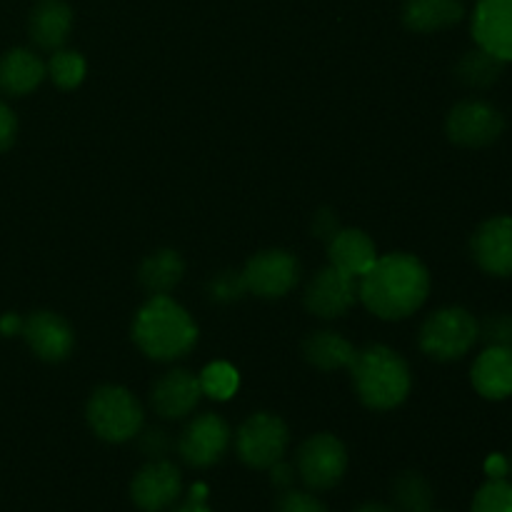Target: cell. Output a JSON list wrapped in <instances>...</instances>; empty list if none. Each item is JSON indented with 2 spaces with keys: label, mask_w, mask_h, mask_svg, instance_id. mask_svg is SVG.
<instances>
[{
  "label": "cell",
  "mask_w": 512,
  "mask_h": 512,
  "mask_svg": "<svg viewBox=\"0 0 512 512\" xmlns=\"http://www.w3.org/2000/svg\"><path fill=\"white\" fill-rule=\"evenodd\" d=\"M205 498H208L205 485H195V488L190 490V498L185 500L183 505H178L173 512H213L208 508V503H205Z\"/></svg>",
  "instance_id": "34"
},
{
  "label": "cell",
  "mask_w": 512,
  "mask_h": 512,
  "mask_svg": "<svg viewBox=\"0 0 512 512\" xmlns=\"http://www.w3.org/2000/svg\"><path fill=\"white\" fill-rule=\"evenodd\" d=\"M133 340L150 360L185 358L198 343V325L188 310L168 295H150L133 320Z\"/></svg>",
  "instance_id": "2"
},
{
  "label": "cell",
  "mask_w": 512,
  "mask_h": 512,
  "mask_svg": "<svg viewBox=\"0 0 512 512\" xmlns=\"http://www.w3.org/2000/svg\"><path fill=\"white\" fill-rule=\"evenodd\" d=\"M303 300L305 308L318 318H343L358 300V278L328 265L313 275V280L305 288Z\"/></svg>",
  "instance_id": "11"
},
{
  "label": "cell",
  "mask_w": 512,
  "mask_h": 512,
  "mask_svg": "<svg viewBox=\"0 0 512 512\" xmlns=\"http://www.w3.org/2000/svg\"><path fill=\"white\" fill-rule=\"evenodd\" d=\"M230 445V425L220 415L203 413L185 425L178 438V453L190 468H210Z\"/></svg>",
  "instance_id": "10"
},
{
  "label": "cell",
  "mask_w": 512,
  "mask_h": 512,
  "mask_svg": "<svg viewBox=\"0 0 512 512\" xmlns=\"http://www.w3.org/2000/svg\"><path fill=\"white\" fill-rule=\"evenodd\" d=\"M90 430L105 443H128L143 428V408L130 390L103 385L93 390L85 408Z\"/></svg>",
  "instance_id": "5"
},
{
  "label": "cell",
  "mask_w": 512,
  "mask_h": 512,
  "mask_svg": "<svg viewBox=\"0 0 512 512\" xmlns=\"http://www.w3.org/2000/svg\"><path fill=\"white\" fill-rule=\"evenodd\" d=\"M270 473H273V483L275 485H280V488H288L290 485V480H293V470H290V465H285L283 460H280V463H275L273 468H270Z\"/></svg>",
  "instance_id": "37"
},
{
  "label": "cell",
  "mask_w": 512,
  "mask_h": 512,
  "mask_svg": "<svg viewBox=\"0 0 512 512\" xmlns=\"http://www.w3.org/2000/svg\"><path fill=\"white\" fill-rule=\"evenodd\" d=\"M203 395L215 400H228L238 390V370L228 363H213L198 375Z\"/></svg>",
  "instance_id": "27"
},
{
  "label": "cell",
  "mask_w": 512,
  "mask_h": 512,
  "mask_svg": "<svg viewBox=\"0 0 512 512\" xmlns=\"http://www.w3.org/2000/svg\"><path fill=\"white\" fill-rule=\"evenodd\" d=\"M353 512H398V510L390 508V505H383V503H365V505H360V508L353 510Z\"/></svg>",
  "instance_id": "39"
},
{
  "label": "cell",
  "mask_w": 512,
  "mask_h": 512,
  "mask_svg": "<svg viewBox=\"0 0 512 512\" xmlns=\"http://www.w3.org/2000/svg\"><path fill=\"white\" fill-rule=\"evenodd\" d=\"M45 70H48L50 80H53L58 88L73 90L85 80V70H88V65H85V58L80 53L60 48V50H53Z\"/></svg>",
  "instance_id": "26"
},
{
  "label": "cell",
  "mask_w": 512,
  "mask_h": 512,
  "mask_svg": "<svg viewBox=\"0 0 512 512\" xmlns=\"http://www.w3.org/2000/svg\"><path fill=\"white\" fill-rule=\"evenodd\" d=\"M203 398L200 378L185 368L168 370L163 378L155 380L150 390V405L165 420H180L193 413Z\"/></svg>",
  "instance_id": "16"
},
{
  "label": "cell",
  "mask_w": 512,
  "mask_h": 512,
  "mask_svg": "<svg viewBox=\"0 0 512 512\" xmlns=\"http://www.w3.org/2000/svg\"><path fill=\"white\" fill-rule=\"evenodd\" d=\"M465 18L463 0H405L403 23L413 33H438Z\"/></svg>",
  "instance_id": "21"
},
{
  "label": "cell",
  "mask_w": 512,
  "mask_h": 512,
  "mask_svg": "<svg viewBox=\"0 0 512 512\" xmlns=\"http://www.w3.org/2000/svg\"><path fill=\"white\" fill-rule=\"evenodd\" d=\"M183 493V475L168 460H150L135 473L130 483V498L143 512L168 510Z\"/></svg>",
  "instance_id": "13"
},
{
  "label": "cell",
  "mask_w": 512,
  "mask_h": 512,
  "mask_svg": "<svg viewBox=\"0 0 512 512\" xmlns=\"http://www.w3.org/2000/svg\"><path fill=\"white\" fill-rule=\"evenodd\" d=\"M505 115L488 100L468 98L450 108L445 133L460 148H485L503 135Z\"/></svg>",
  "instance_id": "7"
},
{
  "label": "cell",
  "mask_w": 512,
  "mask_h": 512,
  "mask_svg": "<svg viewBox=\"0 0 512 512\" xmlns=\"http://www.w3.org/2000/svg\"><path fill=\"white\" fill-rule=\"evenodd\" d=\"M45 75V63L28 48H13L0 58V90L10 98L33 93Z\"/></svg>",
  "instance_id": "20"
},
{
  "label": "cell",
  "mask_w": 512,
  "mask_h": 512,
  "mask_svg": "<svg viewBox=\"0 0 512 512\" xmlns=\"http://www.w3.org/2000/svg\"><path fill=\"white\" fill-rule=\"evenodd\" d=\"M23 328V320H18L15 315H5L3 320H0V330H3L5 335H13L15 330Z\"/></svg>",
  "instance_id": "38"
},
{
  "label": "cell",
  "mask_w": 512,
  "mask_h": 512,
  "mask_svg": "<svg viewBox=\"0 0 512 512\" xmlns=\"http://www.w3.org/2000/svg\"><path fill=\"white\" fill-rule=\"evenodd\" d=\"M15 133H18V120H15L13 110L0 100V153L13 145Z\"/></svg>",
  "instance_id": "32"
},
{
  "label": "cell",
  "mask_w": 512,
  "mask_h": 512,
  "mask_svg": "<svg viewBox=\"0 0 512 512\" xmlns=\"http://www.w3.org/2000/svg\"><path fill=\"white\" fill-rule=\"evenodd\" d=\"M210 298L218 300V303H233V300H240L248 288H245L243 273H235V270H225V273H218L208 285Z\"/></svg>",
  "instance_id": "30"
},
{
  "label": "cell",
  "mask_w": 512,
  "mask_h": 512,
  "mask_svg": "<svg viewBox=\"0 0 512 512\" xmlns=\"http://www.w3.org/2000/svg\"><path fill=\"white\" fill-rule=\"evenodd\" d=\"M430 273L415 255H378L358 278V298L380 320H403L428 300Z\"/></svg>",
  "instance_id": "1"
},
{
  "label": "cell",
  "mask_w": 512,
  "mask_h": 512,
  "mask_svg": "<svg viewBox=\"0 0 512 512\" xmlns=\"http://www.w3.org/2000/svg\"><path fill=\"white\" fill-rule=\"evenodd\" d=\"M248 293L258 298H285L300 280V263L293 253L283 248H270L253 255L243 268Z\"/></svg>",
  "instance_id": "8"
},
{
  "label": "cell",
  "mask_w": 512,
  "mask_h": 512,
  "mask_svg": "<svg viewBox=\"0 0 512 512\" xmlns=\"http://www.w3.org/2000/svg\"><path fill=\"white\" fill-rule=\"evenodd\" d=\"M338 230H340L338 228V220H335L330 213L315 215V235H318V238L330 240V235H335V233H338Z\"/></svg>",
  "instance_id": "35"
},
{
  "label": "cell",
  "mask_w": 512,
  "mask_h": 512,
  "mask_svg": "<svg viewBox=\"0 0 512 512\" xmlns=\"http://www.w3.org/2000/svg\"><path fill=\"white\" fill-rule=\"evenodd\" d=\"M480 340V320L460 305L440 308L420 325L418 343L428 358L453 363L468 355Z\"/></svg>",
  "instance_id": "4"
},
{
  "label": "cell",
  "mask_w": 512,
  "mask_h": 512,
  "mask_svg": "<svg viewBox=\"0 0 512 512\" xmlns=\"http://www.w3.org/2000/svg\"><path fill=\"white\" fill-rule=\"evenodd\" d=\"M503 68H505L503 60L485 53L483 48H475L458 60V65H455V75H458L460 83L468 85V88L483 90V88H490L493 83H498V78L503 75Z\"/></svg>",
  "instance_id": "24"
},
{
  "label": "cell",
  "mask_w": 512,
  "mask_h": 512,
  "mask_svg": "<svg viewBox=\"0 0 512 512\" xmlns=\"http://www.w3.org/2000/svg\"><path fill=\"white\" fill-rule=\"evenodd\" d=\"M288 443V425L273 413L250 415L235 435L238 458L255 470H270L275 463H280L285 450H288Z\"/></svg>",
  "instance_id": "6"
},
{
  "label": "cell",
  "mask_w": 512,
  "mask_h": 512,
  "mask_svg": "<svg viewBox=\"0 0 512 512\" xmlns=\"http://www.w3.org/2000/svg\"><path fill=\"white\" fill-rule=\"evenodd\" d=\"M470 253L483 273L512 278V215H495L475 230Z\"/></svg>",
  "instance_id": "14"
},
{
  "label": "cell",
  "mask_w": 512,
  "mask_h": 512,
  "mask_svg": "<svg viewBox=\"0 0 512 512\" xmlns=\"http://www.w3.org/2000/svg\"><path fill=\"white\" fill-rule=\"evenodd\" d=\"M480 340L498 348H512V315L510 313H493L480 323Z\"/></svg>",
  "instance_id": "29"
},
{
  "label": "cell",
  "mask_w": 512,
  "mask_h": 512,
  "mask_svg": "<svg viewBox=\"0 0 512 512\" xmlns=\"http://www.w3.org/2000/svg\"><path fill=\"white\" fill-rule=\"evenodd\" d=\"M485 473L490 478H508V458L505 455H490L485 463Z\"/></svg>",
  "instance_id": "36"
},
{
  "label": "cell",
  "mask_w": 512,
  "mask_h": 512,
  "mask_svg": "<svg viewBox=\"0 0 512 512\" xmlns=\"http://www.w3.org/2000/svg\"><path fill=\"white\" fill-rule=\"evenodd\" d=\"M470 380L485 400H505L512 395V348L488 345L475 358Z\"/></svg>",
  "instance_id": "17"
},
{
  "label": "cell",
  "mask_w": 512,
  "mask_h": 512,
  "mask_svg": "<svg viewBox=\"0 0 512 512\" xmlns=\"http://www.w3.org/2000/svg\"><path fill=\"white\" fill-rule=\"evenodd\" d=\"M473 512H512V483L505 478H490L480 485L473 498Z\"/></svg>",
  "instance_id": "28"
},
{
  "label": "cell",
  "mask_w": 512,
  "mask_h": 512,
  "mask_svg": "<svg viewBox=\"0 0 512 512\" xmlns=\"http://www.w3.org/2000/svg\"><path fill=\"white\" fill-rule=\"evenodd\" d=\"M140 448H143V453L150 455L153 460L163 458L165 450L170 448L168 433H163V430H148V433L143 435V443H140Z\"/></svg>",
  "instance_id": "33"
},
{
  "label": "cell",
  "mask_w": 512,
  "mask_h": 512,
  "mask_svg": "<svg viewBox=\"0 0 512 512\" xmlns=\"http://www.w3.org/2000/svg\"><path fill=\"white\" fill-rule=\"evenodd\" d=\"M348 370L353 375L355 393L370 410H393L410 395L413 378L408 363L388 345H368L358 350Z\"/></svg>",
  "instance_id": "3"
},
{
  "label": "cell",
  "mask_w": 512,
  "mask_h": 512,
  "mask_svg": "<svg viewBox=\"0 0 512 512\" xmlns=\"http://www.w3.org/2000/svg\"><path fill=\"white\" fill-rule=\"evenodd\" d=\"M508 475H512V455L508 458Z\"/></svg>",
  "instance_id": "40"
},
{
  "label": "cell",
  "mask_w": 512,
  "mask_h": 512,
  "mask_svg": "<svg viewBox=\"0 0 512 512\" xmlns=\"http://www.w3.org/2000/svg\"><path fill=\"white\" fill-rule=\"evenodd\" d=\"M430 512H433V510H430Z\"/></svg>",
  "instance_id": "41"
},
{
  "label": "cell",
  "mask_w": 512,
  "mask_h": 512,
  "mask_svg": "<svg viewBox=\"0 0 512 512\" xmlns=\"http://www.w3.org/2000/svg\"><path fill=\"white\" fill-rule=\"evenodd\" d=\"M393 500L400 512H430L433 508V485L420 473H403L393 483Z\"/></svg>",
  "instance_id": "25"
},
{
  "label": "cell",
  "mask_w": 512,
  "mask_h": 512,
  "mask_svg": "<svg viewBox=\"0 0 512 512\" xmlns=\"http://www.w3.org/2000/svg\"><path fill=\"white\" fill-rule=\"evenodd\" d=\"M20 335L25 338L28 348L45 363H63L75 348V333L68 320L50 310H38L23 320Z\"/></svg>",
  "instance_id": "15"
},
{
  "label": "cell",
  "mask_w": 512,
  "mask_h": 512,
  "mask_svg": "<svg viewBox=\"0 0 512 512\" xmlns=\"http://www.w3.org/2000/svg\"><path fill=\"white\" fill-rule=\"evenodd\" d=\"M73 30V8L65 0H38L30 10L28 33L38 48L60 50Z\"/></svg>",
  "instance_id": "18"
},
{
  "label": "cell",
  "mask_w": 512,
  "mask_h": 512,
  "mask_svg": "<svg viewBox=\"0 0 512 512\" xmlns=\"http://www.w3.org/2000/svg\"><path fill=\"white\" fill-rule=\"evenodd\" d=\"M328 258L330 265L343 273L360 278V275L368 273L373 268V263L378 260V248H375L373 238L363 230L345 228L338 230L335 235H330L328 240Z\"/></svg>",
  "instance_id": "19"
},
{
  "label": "cell",
  "mask_w": 512,
  "mask_h": 512,
  "mask_svg": "<svg viewBox=\"0 0 512 512\" xmlns=\"http://www.w3.org/2000/svg\"><path fill=\"white\" fill-rule=\"evenodd\" d=\"M358 350L348 338L335 330H318L310 333L303 343V355L313 368L318 370H340L350 368Z\"/></svg>",
  "instance_id": "22"
},
{
  "label": "cell",
  "mask_w": 512,
  "mask_h": 512,
  "mask_svg": "<svg viewBox=\"0 0 512 512\" xmlns=\"http://www.w3.org/2000/svg\"><path fill=\"white\" fill-rule=\"evenodd\" d=\"M470 33L478 48L512 63V0H475Z\"/></svg>",
  "instance_id": "12"
},
{
  "label": "cell",
  "mask_w": 512,
  "mask_h": 512,
  "mask_svg": "<svg viewBox=\"0 0 512 512\" xmlns=\"http://www.w3.org/2000/svg\"><path fill=\"white\" fill-rule=\"evenodd\" d=\"M185 275V263L180 258V253L175 250L163 248L155 250L153 255L143 260L138 270V280L150 295H168L175 285L183 280Z\"/></svg>",
  "instance_id": "23"
},
{
  "label": "cell",
  "mask_w": 512,
  "mask_h": 512,
  "mask_svg": "<svg viewBox=\"0 0 512 512\" xmlns=\"http://www.w3.org/2000/svg\"><path fill=\"white\" fill-rule=\"evenodd\" d=\"M275 512H328V508L315 495L303 493V490H288L280 495Z\"/></svg>",
  "instance_id": "31"
},
{
  "label": "cell",
  "mask_w": 512,
  "mask_h": 512,
  "mask_svg": "<svg viewBox=\"0 0 512 512\" xmlns=\"http://www.w3.org/2000/svg\"><path fill=\"white\" fill-rule=\"evenodd\" d=\"M348 468V450L335 435L318 433L298 450V473L313 490H330L343 480Z\"/></svg>",
  "instance_id": "9"
}]
</instances>
